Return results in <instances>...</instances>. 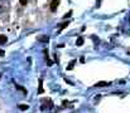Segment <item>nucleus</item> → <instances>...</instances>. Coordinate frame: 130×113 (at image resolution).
Instances as JSON below:
<instances>
[{
    "mask_svg": "<svg viewBox=\"0 0 130 113\" xmlns=\"http://www.w3.org/2000/svg\"><path fill=\"white\" fill-rule=\"evenodd\" d=\"M58 5H59V0H52V3H51V10L52 11H56L57 10V8H58Z\"/></svg>",
    "mask_w": 130,
    "mask_h": 113,
    "instance_id": "obj_2",
    "label": "nucleus"
},
{
    "mask_svg": "<svg viewBox=\"0 0 130 113\" xmlns=\"http://www.w3.org/2000/svg\"><path fill=\"white\" fill-rule=\"evenodd\" d=\"M17 88H18V89H20V91H23L24 93H27V91H25V89H24L23 87H20V85H17Z\"/></svg>",
    "mask_w": 130,
    "mask_h": 113,
    "instance_id": "obj_12",
    "label": "nucleus"
},
{
    "mask_svg": "<svg viewBox=\"0 0 130 113\" xmlns=\"http://www.w3.org/2000/svg\"><path fill=\"white\" fill-rule=\"evenodd\" d=\"M4 54H5V52H4L3 49H0V57H1V55H4Z\"/></svg>",
    "mask_w": 130,
    "mask_h": 113,
    "instance_id": "obj_14",
    "label": "nucleus"
},
{
    "mask_svg": "<svg viewBox=\"0 0 130 113\" xmlns=\"http://www.w3.org/2000/svg\"><path fill=\"white\" fill-rule=\"evenodd\" d=\"M71 14H72V11H70L68 14H66V15H64V18H70V16H71Z\"/></svg>",
    "mask_w": 130,
    "mask_h": 113,
    "instance_id": "obj_13",
    "label": "nucleus"
},
{
    "mask_svg": "<svg viewBox=\"0 0 130 113\" xmlns=\"http://www.w3.org/2000/svg\"><path fill=\"white\" fill-rule=\"evenodd\" d=\"M19 108H20L22 111H27V109L29 108V106H28V104H20V106H19Z\"/></svg>",
    "mask_w": 130,
    "mask_h": 113,
    "instance_id": "obj_7",
    "label": "nucleus"
},
{
    "mask_svg": "<svg viewBox=\"0 0 130 113\" xmlns=\"http://www.w3.org/2000/svg\"><path fill=\"white\" fill-rule=\"evenodd\" d=\"M82 44H84V38H77V40H76V45H77V47H81V45H82Z\"/></svg>",
    "mask_w": 130,
    "mask_h": 113,
    "instance_id": "obj_5",
    "label": "nucleus"
},
{
    "mask_svg": "<svg viewBox=\"0 0 130 113\" xmlns=\"http://www.w3.org/2000/svg\"><path fill=\"white\" fill-rule=\"evenodd\" d=\"M19 3H20L22 5H27V3H28V0H19Z\"/></svg>",
    "mask_w": 130,
    "mask_h": 113,
    "instance_id": "obj_11",
    "label": "nucleus"
},
{
    "mask_svg": "<svg viewBox=\"0 0 130 113\" xmlns=\"http://www.w3.org/2000/svg\"><path fill=\"white\" fill-rule=\"evenodd\" d=\"M6 41H8V38H6V35L1 34V35H0V44H5Z\"/></svg>",
    "mask_w": 130,
    "mask_h": 113,
    "instance_id": "obj_4",
    "label": "nucleus"
},
{
    "mask_svg": "<svg viewBox=\"0 0 130 113\" xmlns=\"http://www.w3.org/2000/svg\"><path fill=\"white\" fill-rule=\"evenodd\" d=\"M68 27V21L67 23H63V24H61V28H59V30H63L64 28H67Z\"/></svg>",
    "mask_w": 130,
    "mask_h": 113,
    "instance_id": "obj_9",
    "label": "nucleus"
},
{
    "mask_svg": "<svg viewBox=\"0 0 130 113\" xmlns=\"http://www.w3.org/2000/svg\"><path fill=\"white\" fill-rule=\"evenodd\" d=\"M38 40H39V41H48V40H49V38L48 37H39L38 38Z\"/></svg>",
    "mask_w": 130,
    "mask_h": 113,
    "instance_id": "obj_8",
    "label": "nucleus"
},
{
    "mask_svg": "<svg viewBox=\"0 0 130 113\" xmlns=\"http://www.w3.org/2000/svg\"><path fill=\"white\" fill-rule=\"evenodd\" d=\"M42 103H43V107H42V109H51L52 107H53V102L48 98V99H45L44 98L43 101H42Z\"/></svg>",
    "mask_w": 130,
    "mask_h": 113,
    "instance_id": "obj_1",
    "label": "nucleus"
},
{
    "mask_svg": "<svg viewBox=\"0 0 130 113\" xmlns=\"http://www.w3.org/2000/svg\"><path fill=\"white\" fill-rule=\"evenodd\" d=\"M75 63H76V60H72L70 64H68V67H67V71H71L72 68H73V65H75Z\"/></svg>",
    "mask_w": 130,
    "mask_h": 113,
    "instance_id": "obj_6",
    "label": "nucleus"
},
{
    "mask_svg": "<svg viewBox=\"0 0 130 113\" xmlns=\"http://www.w3.org/2000/svg\"><path fill=\"white\" fill-rule=\"evenodd\" d=\"M42 83H43V82H42V79H39V91H38L39 93H43V87H42Z\"/></svg>",
    "mask_w": 130,
    "mask_h": 113,
    "instance_id": "obj_10",
    "label": "nucleus"
},
{
    "mask_svg": "<svg viewBox=\"0 0 130 113\" xmlns=\"http://www.w3.org/2000/svg\"><path fill=\"white\" fill-rule=\"evenodd\" d=\"M105 85H110V82H99V83H96V87H105Z\"/></svg>",
    "mask_w": 130,
    "mask_h": 113,
    "instance_id": "obj_3",
    "label": "nucleus"
}]
</instances>
